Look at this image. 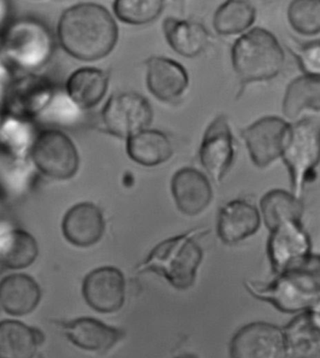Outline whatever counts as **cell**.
I'll list each match as a JSON object with an SVG mask.
<instances>
[{"mask_svg":"<svg viewBox=\"0 0 320 358\" xmlns=\"http://www.w3.org/2000/svg\"><path fill=\"white\" fill-rule=\"evenodd\" d=\"M57 38L63 50L81 62H96L117 46L118 27L109 10L96 3L68 8L57 24Z\"/></svg>","mask_w":320,"mask_h":358,"instance_id":"obj_1","label":"cell"},{"mask_svg":"<svg viewBox=\"0 0 320 358\" xmlns=\"http://www.w3.org/2000/svg\"><path fill=\"white\" fill-rule=\"evenodd\" d=\"M208 233L209 230L194 229L165 239L149 252L147 257L137 266L136 271L159 275L177 290L191 288L203 259V250L196 238Z\"/></svg>","mask_w":320,"mask_h":358,"instance_id":"obj_2","label":"cell"},{"mask_svg":"<svg viewBox=\"0 0 320 358\" xmlns=\"http://www.w3.org/2000/svg\"><path fill=\"white\" fill-rule=\"evenodd\" d=\"M245 287L255 299L286 315H299L320 303V271L316 266L279 275L270 282L247 280Z\"/></svg>","mask_w":320,"mask_h":358,"instance_id":"obj_3","label":"cell"},{"mask_svg":"<svg viewBox=\"0 0 320 358\" xmlns=\"http://www.w3.org/2000/svg\"><path fill=\"white\" fill-rule=\"evenodd\" d=\"M231 62L240 80L248 84L277 77L284 67L285 54L274 34L255 27L233 43Z\"/></svg>","mask_w":320,"mask_h":358,"instance_id":"obj_4","label":"cell"},{"mask_svg":"<svg viewBox=\"0 0 320 358\" xmlns=\"http://www.w3.org/2000/svg\"><path fill=\"white\" fill-rule=\"evenodd\" d=\"M281 157L288 168L291 192L300 198L320 162L319 118H305L289 127Z\"/></svg>","mask_w":320,"mask_h":358,"instance_id":"obj_5","label":"cell"},{"mask_svg":"<svg viewBox=\"0 0 320 358\" xmlns=\"http://www.w3.org/2000/svg\"><path fill=\"white\" fill-rule=\"evenodd\" d=\"M3 50L8 62L23 71L43 67L51 59L54 38L48 27L32 18L20 19L5 32Z\"/></svg>","mask_w":320,"mask_h":358,"instance_id":"obj_6","label":"cell"},{"mask_svg":"<svg viewBox=\"0 0 320 358\" xmlns=\"http://www.w3.org/2000/svg\"><path fill=\"white\" fill-rule=\"evenodd\" d=\"M52 97L51 83L45 77L33 73L7 76L0 85V113L30 121L45 111Z\"/></svg>","mask_w":320,"mask_h":358,"instance_id":"obj_7","label":"cell"},{"mask_svg":"<svg viewBox=\"0 0 320 358\" xmlns=\"http://www.w3.org/2000/svg\"><path fill=\"white\" fill-rule=\"evenodd\" d=\"M29 157L35 167L47 178L67 180L78 172L80 157L76 145L59 129L38 132Z\"/></svg>","mask_w":320,"mask_h":358,"instance_id":"obj_8","label":"cell"},{"mask_svg":"<svg viewBox=\"0 0 320 358\" xmlns=\"http://www.w3.org/2000/svg\"><path fill=\"white\" fill-rule=\"evenodd\" d=\"M267 255L275 275L310 266L314 258L312 241L303 223H286L271 231Z\"/></svg>","mask_w":320,"mask_h":358,"instance_id":"obj_9","label":"cell"},{"mask_svg":"<svg viewBox=\"0 0 320 358\" xmlns=\"http://www.w3.org/2000/svg\"><path fill=\"white\" fill-rule=\"evenodd\" d=\"M154 112L147 99L136 92L112 95L101 111L107 131L118 138L128 139L145 131L153 122Z\"/></svg>","mask_w":320,"mask_h":358,"instance_id":"obj_10","label":"cell"},{"mask_svg":"<svg viewBox=\"0 0 320 358\" xmlns=\"http://www.w3.org/2000/svg\"><path fill=\"white\" fill-rule=\"evenodd\" d=\"M231 358H288L282 327L267 322L245 324L230 343Z\"/></svg>","mask_w":320,"mask_h":358,"instance_id":"obj_11","label":"cell"},{"mask_svg":"<svg viewBox=\"0 0 320 358\" xmlns=\"http://www.w3.org/2000/svg\"><path fill=\"white\" fill-rule=\"evenodd\" d=\"M291 124L277 117H265L242 131L253 164L259 168L271 164L282 156Z\"/></svg>","mask_w":320,"mask_h":358,"instance_id":"obj_12","label":"cell"},{"mask_svg":"<svg viewBox=\"0 0 320 358\" xmlns=\"http://www.w3.org/2000/svg\"><path fill=\"white\" fill-rule=\"evenodd\" d=\"M198 155L204 169L214 180L225 178L234 161L233 136L225 115H219L207 127Z\"/></svg>","mask_w":320,"mask_h":358,"instance_id":"obj_13","label":"cell"},{"mask_svg":"<svg viewBox=\"0 0 320 358\" xmlns=\"http://www.w3.org/2000/svg\"><path fill=\"white\" fill-rule=\"evenodd\" d=\"M125 277L115 266H101L91 271L82 282V296L93 310L117 313L125 303Z\"/></svg>","mask_w":320,"mask_h":358,"instance_id":"obj_14","label":"cell"},{"mask_svg":"<svg viewBox=\"0 0 320 358\" xmlns=\"http://www.w3.org/2000/svg\"><path fill=\"white\" fill-rule=\"evenodd\" d=\"M170 189L179 211L187 216L201 213L212 199L209 179L195 168L178 170L173 176Z\"/></svg>","mask_w":320,"mask_h":358,"instance_id":"obj_15","label":"cell"},{"mask_svg":"<svg viewBox=\"0 0 320 358\" xmlns=\"http://www.w3.org/2000/svg\"><path fill=\"white\" fill-rule=\"evenodd\" d=\"M146 84L157 100L175 101L184 94L189 85V76L180 63L164 57H151L146 60Z\"/></svg>","mask_w":320,"mask_h":358,"instance_id":"obj_16","label":"cell"},{"mask_svg":"<svg viewBox=\"0 0 320 358\" xmlns=\"http://www.w3.org/2000/svg\"><path fill=\"white\" fill-rule=\"evenodd\" d=\"M261 215L253 203L245 200H233L226 203L217 217V236L223 243L234 245L258 232Z\"/></svg>","mask_w":320,"mask_h":358,"instance_id":"obj_17","label":"cell"},{"mask_svg":"<svg viewBox=\"0 0 320 358\" xmlns=\"http://www.w3.org/2000/svg\"><path fill=\"white\" fill-rule=\"evenodd\" d=\"M282 329L289 357L320 358V303L295 315Z\"/></svg>","mask_w":320,"mask_h":358,"instance_id":"obj_18","label":"cell"},{"mask_svg":"<svg viewBox=\"0 0 320 358\" xmlns=\"http://www.w3.org/2000/svg\"><path fill=\"white\" fill-rule=\"evenodd\" d=\"M61 326L71 343L80 349L96 354L109 352L125 337L123 330L90 317L65 322Z\"/></svg>","mask_w":320,"mask_h":358,"instance_id":"obj_19","label":"cell"},{"mask_svg":"<svg viewBox=\"0 0 320 358\" xmlns=\"http://www.w3.org/2000/svg\"><path fill=\"white\" fill-rule=\"evenodd\" d=\"M62 231L65 238L74 246H92L101 241L105 232L103 214L92 203H77L66 213Z\"/></svg>","mask_w":320,"mask_h":358,"instance_id":"obj_20","label":"cell"},{"mask_svg":"<svg viewBox=\"0 0 320 358\" xmlns=\"http://www.w3.org/2000/svg\"><path fill=\"white\" fill-rule=\"evenodd\" d=\"M109 87L108 74L93 67L80 68L66 82V94L79 109H92L106 95Z\"/></svg>","mask_w":320,"mask_h":358,"instance_id":"obj_21","label":"cell"},{"mask_svg":"<svg viewBox=\"0 0 320 358\" xmlns=\"http://www.w3.org/2000/svg\"><path fill=\"white\" fill-rule=\"evenodd\" d=\"M162 27L167 43L182 57H198L208 45V30L198 22L168 17Z\"/></svg>","mask_w":320,"mask_h":358,"instance_id":"obj_22","label":"cell"},{"mask_svg":"<svg viewBox=\"0 0 320 358\" xmlns=\"http://www.w3.org/2000/svg\"><path fill=\"white\" fill-rule=\"evenodd\" d=\"M40 299L38 283L27 275H10L0 282V307L10 315H29Z\"/></svg>","mask_w":320,"mask_h":358,"instance_id":"obj_23","label":"cell"},{"mask_svg":"<svg viewBox=\"0 0 320 358\" xmlns=\"http://www.w3.org/2000/svg\"><path fill=\"white\" fill-rule=\"evenodd\" d=\"M126 153L132 161L145 167L164 164L173 155V145L164 132L146 129L126 139Z\"/></svg>","mask_w":320,"mask_h":358,"instance_id":"obj_24","label":"cell"},{"mask_svg":"<svg viewBox=\"0 0 320 358\" xmlns=\"http://www.w3.org/2000/svg\"><path fill=\"white\" fill-rule=\"evenodd\" d=\"M259 206L261 220L270 232L286 223L302 222L305 214V205L300 198L281 189L265 194Z\"/></svg>","mask_w":320,"mask_h":358,"instance_id":"obj_25","label":"cell"},{"mask_svg":"<svg viewBox=\"0 0 320 358\" xmlns=\"http://www.w3.org/2000/svg\"><path fill=\"white\" fill-rule=\"evenodd\" d=\"M43 341V333L20 322L0 323V358H33Z\"/></svg>","mask_w":320,"mask_h":358,"instance_id":"obj_26","label":"cell"},{"mask_svg":"<svg viewBox=\"0 0 320 358\" xmlns=\"http://www.w3.org/2000/svg\"><path fill=\"white\" fill-rule=\"evenodd\" d=\"M307 109L320 111V77H298L286 88L283 101L286 117L294 120Z\"/></svg>","mask_w":320,"mask_h":358,"instance_id":"obj_27","label":"cell"},{"mask_svg":"<svg viewBox=\"0 0 320 358\" xmlns=\"http://www.w3.org/2000/svg\"><path fill=\"white\" fill-rule=\"evenodd\" d=\"M35 238L24 231L15 230L0 236V264L8 268L29 266L38 256Z\"/></svg>","mask_w":320,"mask_h":358,"instance_id":"obj_28","label":"cell"},{"mask_svg":"<svg viewBox=\"0 0 320 358\" xmlns=\"http://www.w3.org/2000/svg\"><path fill=\"white\" fill-rule=\"evenodd\" d=\"M256 19V9L247 1H227L214 15V29L219 35L240 34L249 29Z\"/></svg>","mask_w":320,"mask_h":358,"instance_id":"obj_29","label":"cell"},{"mask_svg":"<svg viewBox=\"0 0 320 358\" xmlns=\"http://www.w3.org/2000/svg\"><path fill=\"white\" fill-rule=\"evenodd\" d=\"M0 120V144L17 157L29 155L36 136H33L30 121L6 117Z\"/></svg>","mask_w":320,"mask_h":358,"instance_id":"obj_30","label":"cell"},{"mask_svg":"<svg viewBox=\"0 0 320 358\" xmlns=\"http://www.w3.org/2000/svg\"><path fill=\"white\" fill-rule=\"evenodd\" d=\"M115 16L123 23L140 26L159 17L164 10L162 0H117L114 3Z\"/></svg>","mask_w":320,"mask_h":358,"instance_id":"obj_31","label":"cell"},{"mask_svg":"<svg viewBox=\"0 0 320 358\" xmlns=\"http://www.w3.org/2000/svg\"><path fill=\"white\" fill-rule=\"evenodd\" d=\"M291 26L303 35L320 33V0H297L288 10Z\"/></svg>","mask_w":320,"mask_h":358,"instance_id":"obj_32","label":"cell"},{"mask_svg":"<svg viewBox=\"0 0 320 358\" xmlns=\"http://www.w3.org/2000/svg\"><path fill=\"white\" fill-rule=\"evenodd\" d=\"M298 59L305 76L320 77V41L303 46L298 52Z\"/></svg>","mask_w":320,"mask_h":358,"instance_id":"obj_33","label":"cell"},{"mask_svg":"<svg viewBox=\"0 0 320 358\" xmlns=\"http://www.w3.org/2000/svg\"><path fill=\"white\" fill-rule=\"evenodd\" d=\"M312 263L316 264V267L317 269L320 271V255H314L313 261Z\"/></svg>","mask_w":320,"mask_h":358,"instance_id":"obj_34","label":"cell"},{"mask_svg":"<svg viewBox=\"0 0 320 358\" xmlns=\"http://www.w3.org/2000/svg\"><path fill=\"white\" fill-rule=\"evenodd\" d=\"M175 358H198L197 355L193 354H184L176 357Z\"/></svg>","mask_w":320,"mask_h":358,"instance_id":"obj_35","label":"cell"},{"mask_svg":"<svg viewBox=\"0 0 320 358\" xmlns=\"http://www.w3.org/2000/svg\"><path fill=\"white\" fill-rule=\"evenodd\" d=\"M0 114H1V113H0ZM0 120H1V118H0Z\"/></svg>","mask_w":320,"mask_h":358,"instance_id":"obj_36","label":"cell"}]
</instances>
